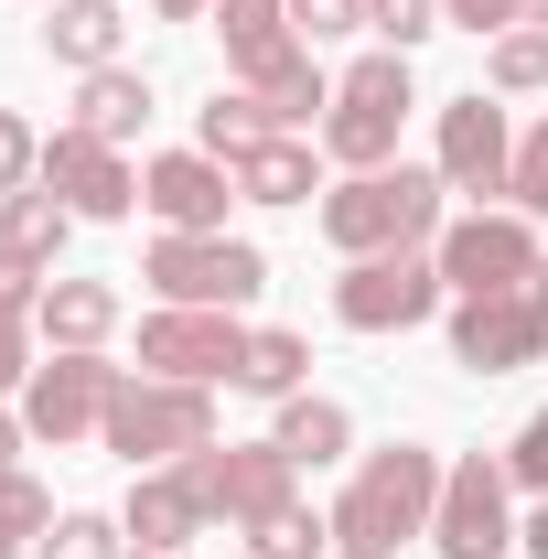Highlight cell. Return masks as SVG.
Returning <instances> with one entry per match:
<instances>
[{"mask_svg":"<svg viewBox=\"0 0 548 559\" xmlns=\"http://www.w3.org/2000/svg\"><path fill=\"white\" fill-rule=\"evenodd\" d=\"M484 86H495V97H538V86H548V33H538V22L495 33V55H484Z\"/></svg>","mask_w":548,"mask_h":559,"instance_id":"cell-25","label":"cell"},{"mask_svg":"<svg viewBox=\"0 0 548 559\" xmlns=\"http://www.w3.org/2000/svg\"><path fill=\"white\" fill-rule=\"evenodd\" d=\"M119 527H130V549L172 559L183 538H194V527H205V495H194V474H183V463L140 474V485H130V516H119Z\"/></svg>","mask_w":548,"mask_h":559,"instance_id":"cell-16","label":"cell"},{"mask_svg":"<svg viewBox=\"0 0 548 559\" xmlns=\"http://www.w3.org/2000/svg\"><path fill=\"white\" fill-rule=\"evenodd\" d=\"M140 119H151V86H140L130 66H97L86 86H75V130H97V140H130Z\"/></svg>","mask_w":548,"mask_h":559,"instance_id":"cell-24","label":"cell"},{"mask_svg":"<svg viewBox=\"0 0 548 559\" xmlns=\"http://www.w3.org/2000/svg\"><path fill=\"white\" fill-rule=\"evenodd\" d=\"M151 11H162V22H194V11H205V0H151Z\"/></svg>","mask_w":548,"mask_h":559,"instance_id":"cell-41","label":"cell"},{"mask_svg":"<svg viewBox=\"0 0 548 559\" xmlns=\"http://www.w3.org/2000/svg\"><path fill=\"white\" fill-rule=\"evenodd\" d=\"M44 183H55V194H65L75 215H130L140 205V173L130 162H119V140H97V130H55L44 140Z\"/></svg>","mask_w":548,"mask_h":559,"instance_id":"cell-15","label":"cell"},{"mask_svg":"<svg viewBox=\"0 0 548 559\" xmlns=\"http://www.w3.org/2000/svg\"><path fill=\"white\" fill-rule=\"evenodd\" d=\"M505 495H516V474H505V463H452V474H441V516H430V549L441 559H505L516 549V506H505Z\"/></svg>","mask_w":548,"mask_h":559,"instance_id":"cell-9","label":"cell"},{"mask_svg":"<svg viewBox=\"0 0 548 559\" xmlns=\"http://www.w3.org/2000/svg\"><path fill=\"white\" fill-rule=\"evenodd\" d=\"M441 173H355V183H334L323 194V237H334L344 259H388V248H430L441 237Z\"/></svg>","mask_w":548,"mask_h":559,"instance_id":"cell-2","label":"cell"},{"mask_svg":"<svg viewBox=\"0 0 548 559\" xmlns=\"http://www.w3.org/2000/svg\"><path fill=\"white\" fill-rule=\"evenodd\" d=\"M505 474H516L527 495H548V409L527 419V430H516V452H505Z\"/></svg>","mask_w":548,"mask_h":559,"instance_id":"cell-36","label":"cell"},{"mask_svg":"<svg viewBox=\"0 0 548 559\" xmlns=\"http://www.w3.org/2000/svg\"><path fill=\"white\" fill-rule=\"evenodd\" d=\"M334 559H355V549H334Z\"/></svg>","mask_w":548,"mask_h":559,"instance_id":"cell-45","label":"cell"},{"mask_svg":"<svg viewBox=\"0 0 548 559\" xmlns=\"http://www.w3.org/2000/svg\"><path fill=\"white\" fill-rule=\"evenodd\" d=\"M505 194H516V215H548V119L516 140V183H505Z\"/></svg>","mask_w":548,"mask_h":559,"instance_id":"cell-34","label":"cell"},{"mask_svg":"<svg viewBox=\"0 0 548 559\" xmlns=\"http://www.w3.org/2000/svg\"><path fill=\"white\" fill-rule=\"evenodd\" d=\"M270 130H279V119H270V97H259V86H215V108L194 119V151H215V162H248Z\"/></svg>","mask_w":548,"mask_h":559,"instance_id":"cell-22","label":"cell"},{"mask_svg":"<svg viewBox=\"0 0 548 559\" xmlns=\"http://www.w3.org/2000/svg\"><path fill=\"white\" fill-rule=\"evenodd\" d=\"M130 559H151V549H130Z\"/></svg>","mask_w":548,"mask_h":559,"instance_id":"cell-44","label":"cell"},{"mask_svg":"<svg viewBox=\"0 0 548 559\" xmlns=\"http://www.w3.org/2000/svg\"><path fill=\"white\" fill-rule=\"evenodd\" d=\"M441 22H463V33H516V0H441Z\"/></svg>","mask_w":548,"mask_h":559,"instance_id":"cell-37","label":"cell"},{"mask_svg":"<svg viewBox=\"0 0 548 559\" xmlns=\"http://www.w3.org/2000/svg\"><path fill=\"white\" fill-rule=\"evenodd\" d=\"M119 0H55V22H44V55L75 75H97V66H119Z\"/></svg>","mask_w":548,"mask_h":559,"instance_id":"cell-20","label":"cell"},{"mask_svg":"<svg viewBox=\"0 0 548 559\" xmlns=\"http://www.w3.org/2000/svg\"><path fill=\"white\" fill-rule=\"evenodd\" d=\"M108 399H119V366H108V355H55V366H33V388H22V430L65 452L86 430H108Z\"/></svg>","mask_w":548,"mask_h":559,"instance_id":"cell-11","label":"cell"},{"mask_svg":"<svg viewBox=\"0 0 548 559\" xmlns=\"http://www.w3.org/2000/svg\"><path fill=\"white\" fill-rule=\"evenodd\" d=\"M516 549H527V559H548V495H538V516L516 527Z\"/></svg>","mask_w":548,"mask_h":559,"instance_id":"cell-39","label":"cell"},{"mask_svg":"<svg viewBox=\"0 0 548 559\" xmlns=\"http://www.w3.org/2000/svg\"><path fill=\"white\" fill-rule=\"evenodd\" d=\"M22 441H33V430H22V419H0V474H11V452H22Z\"/></svg>","mask_w":548,"mask_h":559,"instance_id":"cell-40","label":"cell"},{"mask_svg":"<svg viewBox=\"0 0 548 559\" xmlns=\"http://www.w3.org/2000/svg\"><path fill=\"white\" fill-rule=\"evenodd\" d=\"M452 355L474 377H516L548 355V301L538 290H495V301H452Z\"/></svg>","mask_w":548,"mask_h":559,"instance_id":"cell-12","label":"cell"},{"mask_svg":"<svg viewBox=\"0 0 548 559\" xmlns=\"http://www.w3.org/2000/svg\"><path fill=\"white\" fill-rule=\"evenodd\" d=\"M33 312H0V388H33Z\"/></svg>","mask_w":548,"mask_h":559,"instance_id":"cell-35","label":"cell"},{"mask_svg":"<svg viewBox=\"0 0 548 559\" xmlns=\"http://www.w3.org/2000/svg\"><path fill=\"white\" fill-rule=\"evenodd\" d=\"M430 259L452 280V301H495V290H538V226L527 215H463V226H441L430 237Z\"/></svg>","mask_w":548,"mask_h":559,"instance_id":"cell-6","label":"cell"},{"mask_svg":"<svg viewBox=\"0 0 548 559\" xmlns=\"http://www.w3.org/2000/svg\"><path fill=\"white\" fill-rule=\"evenodd\" d=\"M33 334H44L55 355H97L108 334H119V290H108V280H44Z\"/></svg>","mask_w":548,"mask_h":559,"instance_id":"cell-17","label":"cell"},{"mask_svg":"<svg viewBox=\"0 0 548 559\" xmlns=\"http://www.w3.org/2000/svg\"><path fill=\"white\" fill-rule=\"evenodd\" d=\"M248 538H259L248 559H334V516H312V506L290 495V506H279L270 527H248Z\"/></svg>","mask_w":548,"mask_h":559,"instance_id":"cell-27","label":"cell"},{"mask_svg":"<svg viewBox=\"0 0 548 559\" xmlns=\"http://www.w3.org/2000/svg\"><path fill=\"white\" fill-rule=\"evenodd\" d=\"M33 301H44V270H33V259H11V248H0V312H33Z\"/></svg>","mask_w":548,"mask_h":559,"instance_id":"cell-38","label":"cell"},{"mask_svg":"<svg viewBox=\"0 0 548 559\" xmlns=\"http://www.w3.org/2000/svg\"><path fill=\"white\" fill-rule=\"evenodd\" d=\"M226 173H237L248 205H312V151H301V130H270L248 162H226Z\"/></svg>","mask_w":548,"mask_h":559,"instance_id":"cell-21","label":"cell"},{"mask_svg":"<svg viewBox=\"0 0 548 559\" xmlns=\"http://www.w3.org/2000/svg\"><path fill=\"white\" fill-rule=\"evenodd\" d=\"M441 183H452V194H505V183H516V140H505V108H495L484 86L441 108Z\"/></svg>","mask_w":548,"mask_h":559,"instance_id":"cell-14","label":"cell"},{"mask_svg":"<svg viewBox=\"0 0 548 559\" xmlns=\"http://www.w3.org/2000/svg\"><path fill=\"white\" fill-rule=\"evenodd\" d=\"M183 474H194V495H205V516H226V527H270L279 506H290V452L279 441H205V452H183Z\"/></svg>","mask_w":548,"mask_h":559,"instance_id":"cell-8","label":"cell"},{"mask_svg":"<svg viewBox=\"0 0 548 559\" xmlns=\"http://www.w3.org/2000/svg\"><path fill=\"white\" fill-rule=\"evenodd\" d=\"M290 33H301V44H334V33H366V0H290Z\"/></svg>","mask_w":548,"mask_h":559,"instance_id":"cell-32","label":"cell"},{"mask_svg":"<svg viewBox=\"0 0 548 559\" xmlns=\"http://www.w3.org/2000/svg\"><path fill=\"white\" fill-rule=\"evenodd\" d=\"M44 527H55V495L33 485V474H0V559L44 549Z\"/></svg>","mask_w":548,"mask_h":559,"instance_id":"cell-28","label":"cell"},{"mask_svg":"<svg viewBox=\"0 0 548 559\" xmlns=\"http://www.w3.org/2000/svg\"><path fill=\"white\" fill-rule=\"evenodd\" d=\"M366 33H377L388 55H419V44L441 33V0H366Z\"/></svg>","mask_w":548,"mask_h":559,"instance_id":"cell-31","label":"cell"},{"mask_svg":"<svg viewBox=\"0 0 548 559\" xmlns=\"http://www.w3.org/2000/svg\"><path fill=\"white\" fill-rule=\"evenodd\" d=\"M22 183H44V140L0 108V194H22Z\"/></svg>","mask_w":548,"mask_h":559,"instance_id":"cell-33","label":"cell"},{"mask_svg":"<svg viewBox=\"0 0 548 559\" xmlns=\"http://www.w3.org/2000/svg\"><path fill=\"white\" fill-rule=\"evenodd\" d=\"M430 516H441V452L388 441V452H366V474L344 485V506H334V549H355V559H398V538H430Z\"/></svg>","mask_w":548,"mask_h":559,"instance_id":"cell-1","label":"cell"},{"mask_svg":"<svg viewBox=\"0 0 548 559\" xmlns=\"http://www.w3.org/2000/svg\"><path fill=\"white\" fill-rule=\"evenodd\" d=\"M140 205L162 215V237H226V205H237V173L215 151H162L140 173Z\"/></svg>","mask_w":548,"mask_h":559,"instance_id":"cell-13","label":"cell"},{"mask_svg":"<svg viewBox=\"0 0 548 559\" xmlns=\"http://www.w3.org/2000/svg\"><path fill=\"white\" fill-rule=\"evenodd\" d=\"M301 366H312V345H301V334H248L237 388H248V399H301Z\"/></svg>","mask_w":548,"mask_h":559,"instance_id":"cell-26","label":"cell"},{"mask_svg":"<svg viewBox=\"0 0 548 559\" xmlns=\"http://www.w3.org/2000/svg\"><path fill=\"white\" fill-rule=\"evenodd\" d=\"M75 237V205L55 194V183H22V194H0V248L11 259H33V270H55Z\"/></svg>","mask_w":548,"mask_h":559,"instance_id":"cell-19","label":"cell"},{"mask_svg":"<svg viewBox=\"0 0 548 559\" xmlns=\"http://www.w3.org/2000/svg\"><path fill=\"white\" fill-rule=\"evenodd\" d=\"M409 55H366V66L334 75V108H323V151H334L344 173H388V151H398V119H409Z\"/></svg>","mask_w":548,"mask_h":559,"instance_id":"cell-4","label":"cell"},{"mask_svg":"<svg viewBox=\"0 0 548 559\" xmlns=\"http://www.w3.org/2000/svg\"><path fill=\"white\" fill-rule=\"evenodd\" d=\"M516 22H538V33H548V0H516Z\"/></svg>","mask_w":548,"mask_h":559,"instance_id":"cell-42","label":"cell"},{"mask_svg":"<svg viewBox=\"0 0 548 559\" xmlns=\"http://www.w3.org/2000/svg\"><path fill=\"white\" fill-rule=\"evenodd\" d=\"M140 280H151L162 301H183V312H237V301L270 290V259H259L248 237H151Z\"/></svg>","mask_w":548,"mask_h":559,"instance_id":"cell-5","label":"cell"},{"mask_svg":"<svg viewBox=\"0 0 548 559\" xmlns=\"http://www.w3.org/2000/svg\"><path fill=\"white\" fill-rule=\"evenodd\" d=\"M441 301H452V280H441L430 248H388V259H355V270L334 280V312L355 323V334H409V323H430Z\"/></svg>","mask_w":548,"mask_h":559,"instance_id":"cell-7","label":"cell"},{"mask_svg":"<svg viewBox=\"0 0 548 559\" xmlns=\"http://www.w3.org/2000/svg\"><path fill=\"white\" fill-rule=\"evenodd\" d=\"M33 559H130V527L75 506V516H55V527H44V549H33Z\"/></svg>","mask_w":548,"mask_h":559,"instance_id":"cell-29","label":"cell"},{"mask_svg":"<svg viewBox=\"0 0 548 559\" xmlns=\"http://www.w3.org/2000/svg\"><path fill=\"white\" fill-rule=\"evenodd\" d=\"M279 452L301 463V474H323V463H344V441H355V419L334 409V399H279Z\"/></svg>","mask_w":548,"mask_h":559,"instance_id":"cell-23","label":"cell"},{"mask_svg":"<svg viewBox=\"0 0 548 559\" xmlns=\"http://www.w3.org/2000/svg\"><path fill=\"white\" fill-rule=\"evenodd\" d=\"M259 97H270L279 130H312V108H334V86H323V66H312V55H290V66H279Z\"/></svg>","mask_w":548,"mask_h":559,"instance_id":"cell-30","label":"cell"},{"mask_svg":"<svg viewBox=\"0 0 548 559\" xmlns=\"http://www.w3.org/2000/svg\"><path fill=\"white\" fill-rule=\"evenodd\" d=\"M538 301H548V259H538Z\"/></svg>","mask_w":548,"mask_h":559,"instance_id":"cell-43","label":"cell"},{"mask_svg":"<svg viewBox=\"0 0 548 559\" xmlns=\"http://www.w3.org/2000/svg\"><path fill=\"white\" fill-rule=\"evenodd\" d=\"M97 441H108L130 474H162V463H183V452H205V441H215V399H205V388H183V377H119Z\"/></svg>","mask_w":548,"mask_h":559,"instance_id":"cell-3","label":"cell"},{"mask_svg":"<svg viewBox=\"0 0 548 559\" xmlns=\"http://www.w3.org/2000/svg\"><path fill=\"white\" fill-rule=\"evenodd\" d=\"M237 366H248V334H237V312H183V301H162L151 323H140V377H183V388H237Z\"/></svg>","mask_w":548,"mask_h":559,"instance_id":"cell-10","label":"cell"},{"mask_svg":"<svg viewBox=\"0 0 548 559\" xmlns=\"http://www.w3.org/2000/svg\"><path fill=\"white\" fill-rule=\"evenodd\" d=\"M215 33H226V66L248 75V86H270V75L301 55V33H290V0H215Z\"/></svg>","mask_w":548,"mask_h":559,"instance_id":"cell-18","label":"cell"}]
</instances>
